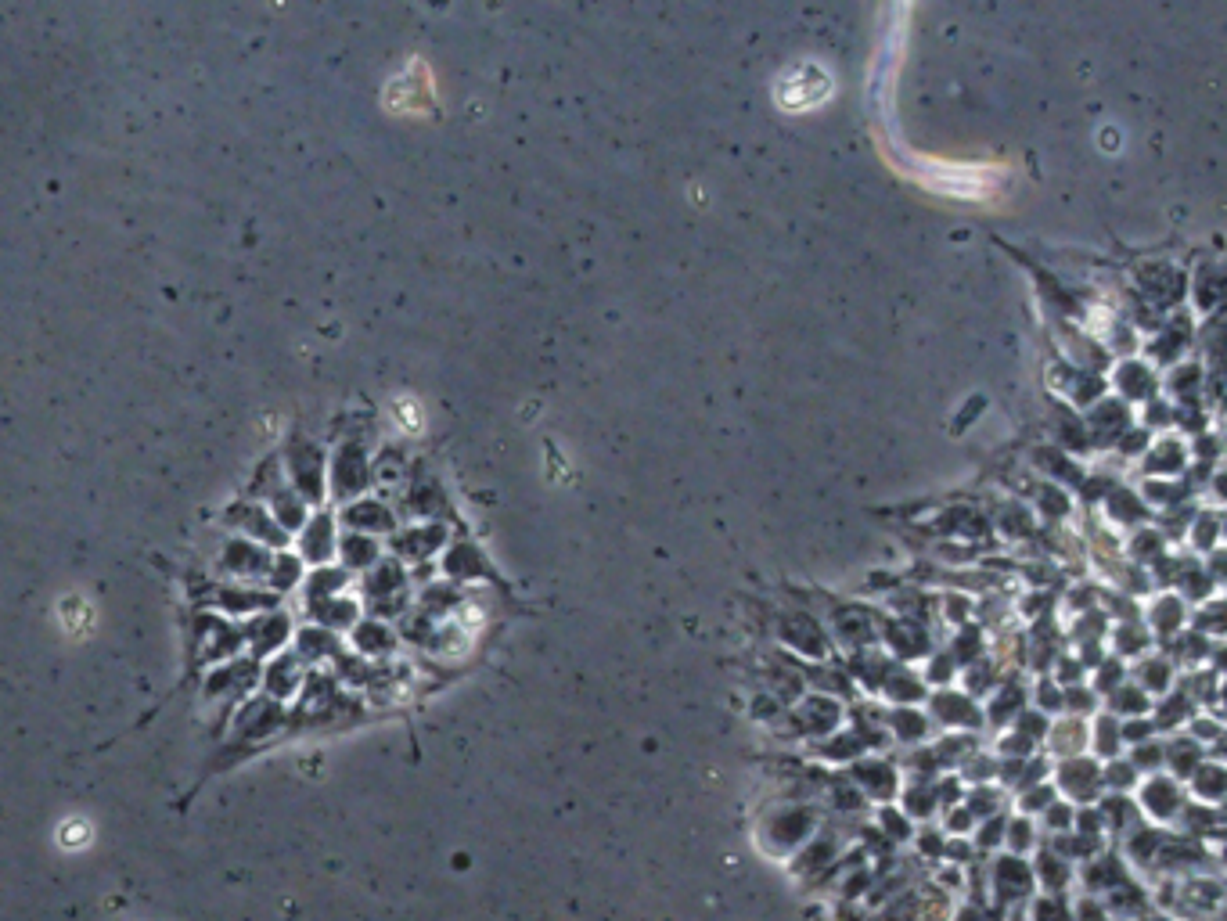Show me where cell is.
Here are the masks:
<instances>
[{
  "label": "cell",
  "mask_w": 1227,
  "mask_h": 921,
  "mask_svg": "<svg viewBox=\"0 0 1227 921\" xmlns=\"http://www.w3.org/2000/svg\"><path fill=\"white\" fill-rule=\"evenodd\" d=\"M774 98L785 112H810V108L832 98V76L814 62H799L796 69H789L778 80Z\"/></svg>",
  "instance_id": "cell-1"
}]
</instances>
